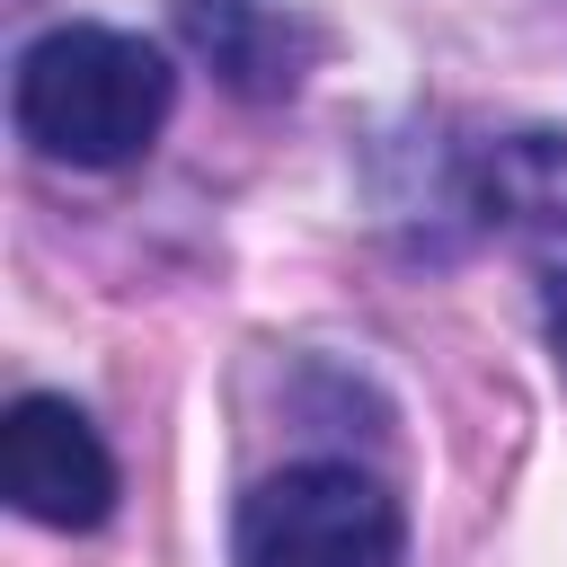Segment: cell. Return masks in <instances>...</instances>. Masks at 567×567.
<instances>
[{"label": "cell", "instance_id": "6da1fadb", "mask_svg": "<svg viewBox=\"0 0 567 567\" xmlns=\"http://www.w3.org/2000/svg\"><path fill=\"white\" fill-rule=\"evenodd\" d=\"M168 97H177L168 53L124 27H53L18 53L9 80L18 142L62 168H124L168 124Z\"/></svg>", "mask_w": 567, "mask_h": 567}, {"label": "cell", "instance_id": "7a4b0ae2", "mask_svg": "<svg viewBox=\"0 0 567 567\" xmlns=\"http://www.w3.org/2000/svg\"><path fill=\"white\" fill-rule=\"evenodd\" d=\"M239 567H408V523L354 461H301L239 496Z\"/></svg>", "mask_w": 567, "mask_h": 567}, {"label": "cell", "instance_id": "3957f363", "mask_svg": "<svg viewBox=\"0 0 567 567\" xmlns=\"http://www.w3.org/2000/svg\"><path fill=\"white\" fill-rule=\"evenodd\" d=\"M0 487L27 523H53V532H89L115 514V461L97 443V425L53 399V390H27L9 399L0 416Z\"/></svg>", "mask_w": 567, "mask_h": 567}, {"label": "cell", "instance_id": "277c9868", "mask_svg": "<svg viewBox=\"0 0 567 567\" xmlns=\"http://www.w3.org/2000/svg\"><path fill=\"white\" fill-rule=\"evenodd\" d=\"M478 213L514 239V257L532 266L549 346L567 354V133H505L478 151Z\"/></svg>", "mask_w": 567, "mask_h": 567}, {"label": "cell", "instance_id": "5b68a950", "mask_svg": "<svg viewBox=\"0 0 567 567\" xmlns=\"http://www.w3.org/2000/svg\"><path fill=\"white\" fill-rule=\"evenodd\" d=\"M177 35L213 62V80L230 97H257V106L292 97L319 53V35L275 0H177Z\"/></svg>", "mask_w": 567, "mask_h": 567}]
</instances>
